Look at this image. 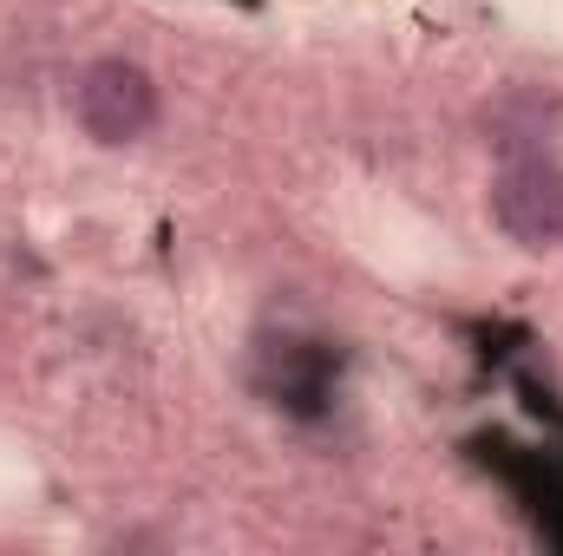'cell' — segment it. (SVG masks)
<instances>
[{
    "mask_svg": "<svg viewBox=\"0 0 563 556\" xmlns=\"http://www.w3.org/2000/svg\"><path fill=\"white\" fill-rule=\"evenodd\" d=\"M492 223L518 249H563V164L544 151H525L492 184Z\"/></svg>",
    "mask_w": 563,
    "mask_h": 556,
    "instance_id": "obj_1",
    "label": "cell"
},
{
    "mask_svg": "<svg viewBox=\"0 0 563 556\" xmlns=\"http://www.w3.org/2000/svg\"><path fill=\"white\" fill-rule=\"evenodd\" d=\"M73 112L92 144H139L157 125V86L132 59H92L73 86Z\"/></svg>",
    "mask_w": 563,
    "mask_h": 556,
    "instance_id": "obj_2",
    "label": "cell"
},
{
    "mask_svg": "<svg viewBox=\"0 0 563 556\" xmlns=\"http://www.w3.org/2000/svg\"><path fill=\"white\" fill-rule=\"evenodd\" d=\"M544 119H558V105H551L544 92H525V86H518V92H505V99L485 112V144L525 157V151L544 144Z\"/></svg>",
    "mask_w": 563,
    "mask_h": 556,
    "instance_id": "obj_3",
    "label": "cell"
}]
</instances>
